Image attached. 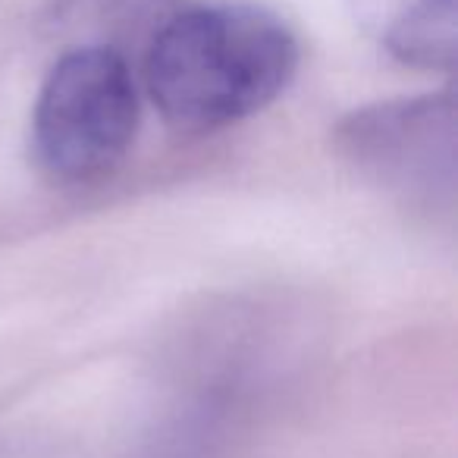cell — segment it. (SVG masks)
I'll return each mask as SVG.
<instances>
[{
  "instance_id": "5",
  "label": "cell",
  "mask_w": 458,
  "mask_h": 458,
  "mask_svg": "<svg viewBox=\"0 0 458 458\" xmlns=\"http://www.w3.org/2000/svg\"><path fill=\"white\" fill-rule=\"evenodd\" d=\"M189 0H51L47 22L57 32L76 38V45H104L126 54L141 51L160 26Z\"/></svg>"
},
{
  "instance_id": "2",
  "label": "cell",
  "mask_w": 458,
  "mask_h": 458,
  "mask_svg": "<svg viewBox=\"0 0 458 458\" xmlns=\"http://www.w3.org/2000/svg\"><path fill=\"white\" fill-rule=\"evenodd\" d=\"M139 116V79L126 54L72 45L47 70L35 101V160L57 182H101L126 160Z\"/></svg>"
},
{
  "instance_id": "3",
  "label": "cell",
  "mask_w": 458,
  "mask_h": 458,
  "mask_svg": "<svg viewBox=\"0 0 458 458\" xmlns=\"http://www.w3.org/2000/svg\"><path fill=\"white\" fill-rule=\"evenodd\" d=\"M345 154L402 191H452L455 173V101L452 95L402 98L361 107L343 123Z\"/></svg>"
},
{
  "instance_id": "1",
  "label": "cell",
  "mask_w": 458,
  "mask_h": 458,
  "mask_svg": "<svg viewBox=\"0 0 458 458\" xmlns=\"http://www.w3.org/2000/svg\"><path fill=\"white\" fill-rule=\"evenodd\" d=\"M299 70V38L251 0L185 4L141 51V82L176 132L204 135L276 101Z\"/></svg>"
},
{
  "instance_id": "4",
  "label": "cell",
  "mask_w": 458,
  "mask_h": 458,
  "mask_svg": "<svg viewBox=\"0 0 458 458\" xmlns=\"http://www.w3.org/2000/svg\"><path fill=\"white\" fill-rule=\"evenodd\" d=\"M352 20L393 60L452 72L458 60V0H345Z\"/></svg>"
}]
</instances>
